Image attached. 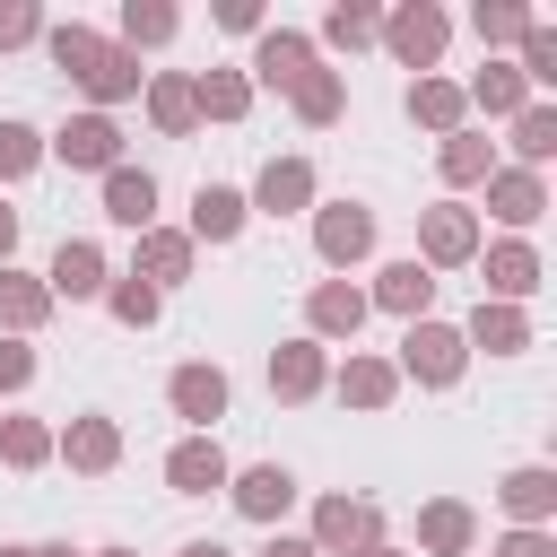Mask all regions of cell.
<instances>
[{
  "mask_svg": "<svg viewBox=\"0 0 557 557\" xmlns=\"http://www.w3.org/2000/svg\"><path fill=\"white\" fill-rule=\"evenodd\" d=\"M366 244H374V218L366 209H322V252L331 261H357Z\"/></svg>",
  "mask_w": 557,
  "mask_h": 557,
  "instance_id": "cell-9",
  "label": "cell"
},
{
  "mask_svg": "<svg viewBox=\"0 0 557 557\" xmlns=\"http://www.w3.org/2000/svg\"><path fill=\"white\" fill-rule=\"evenodd\" d=\"M157 122H165V131L191 122V87H183V78H157Z\"/></svg>",
  "mask_w": 557,
  "mask_h": 557,
  "instance_id": "cell-26",
  "label": "cell"
},
{
  "mask_svg": "<svg viewBox=\"0 0 557 557\" xmlns=\"http://www.w3.org/2000/svg\"><path fill=\"white\" fill-rule=\"evenodd\" d=\"M191 226H200V235H218V244H226V235H235V226H244V200H235V191H226V183H200V200H191Z\"/></svg>",
  "mask_w": 557,
  "mask_h": 557,
  "instance_id": "cell-11",
  "label": "cell"
},
{
  "mask_svg": "<svg viewBox=\"0 0 557 557\" xmlns=\"http://www.w3.org/2000/svg\"><path fill=\"white\" fill-rule=\"evenodd\" d=\"M104 557H113V548H104Z\"/></svg>",
  "mask_w": 557,
  "mask_h": 557,
  "instance_id": "cell-50",
  "label": "cell"
},
{
  "mask_svg": "<svg viewBox=\"0 0 557 557\" xmlns=\"http://www.w3.org/2000/svg\"><path fill=\"white\" fill-rule=\"evenodd\" d=\"M9 557H35V548H9Z\"/></svg>",
  "mask_w": 557,
  "mask_h": 557,
  "instance_id": "cell-48",
  "label": "cell"
},
{
  "mask_svg": "<svg viewBox=\"0 0 557 557\" xmlns=\"http://www.w3.org/2000/svg\"><path fill=\"white\" fill-rule=\"evenodd\" d=\"M183 557H226V548H183Z\"/></svg>",
  "mask_w": 557,
  "mask_h": 557,
  "instance_id": "cell-47",
  "label": "cell"
},
{
  "mask_svg": "<svg viewBox=\"0 0 557 557\" xmlns=\"http://www.w3.org/2000/svg\"><path fill=\"white\" fill-rule=\"evenodd\" d=\"M174 409L209 426V418L226 409V374H218V366H183V374H174Z\"/></svg>",
  "mask_w": 557,
  "mask_h": 557,
  "instance_id": "cell-4",
  "label": "cell"
},
{
  "mask_svg": "<svg viewBox=\"0 0 557 557\" xmlns=\"http://www.w3.org/2000/svg\"><path fill=\"white\" fill-rule=\"evenodd\" d=\"M366 531H374V513H366V505H348V496H331V505H322V540H331V548H348V540H366Z\"/></svg>",
  "mask_w": 557,
  "mask_h": 557,
  "instance_id": "cell-19",
  "label": "cell"
},
{
  "mask_svg": "<svg viewBox=\"0 0 557 557\" xmlns=\"http://www.w3.org/2000/svg\"><path fill=\"white\" fill-rule=\"evenodd\" d=\"M270 383H278V392H313V383H322V357H313V348H278Z\"/></svg>",
  "mask_w": 557,
  "mask_h": 557,
  "instance_id": "cell-21",
  "label": "cell"
},
{
  "mask_svg": "<svg viewBox=\"0 0 557 557\" xmlns=\"http://www.w3.org/2000/svg\"><path fill=\"white\" fill-rule=\"evenodd\" d=\"M113 148H122V131H113L104 113H78V122L61 131V157H70V165H113Z\"/></svg>",
  "mask_w": 557,
  "mask_h": 557,
  "instance_id": "cell-3",
  "label": "cell"
},
{
  "mask_svg": "<svg viewBox=\"0 0 557 557\" xmlns=\"http://www.w3.org/2000/svg\"><path fill=\"white\" fill-rule=\"evenodd\" d=\"M0 313H9V322H35V313H44V287H26V278H0Z\"/></svg>",
  "mask_w": 557,
  "mask_h": 557,
  "instance_id": "cell-31",
  "label": "cell"
},
{
  "mask_svg": "<svg viewBox=\"0 0 557 557\" xmlns=\"http://www.w3.org/2000/svg\"><path fill=\"white\" fill-rule=\"evenodd\" d=\"M505 557H548V540H540V531H513V540H505Z\"/></svg>",
  "mask_w": 557,
  "mask_h": 557,
  "instance_id": "cell-43",
  "label": "cell"
},
{
  "mask_svg": "<svg viewBox=\"0 0 557 557\" xmlns=\"http://www.w3.org/2000/svg\"><path fill=\"white\" fill-rule=\"evenodd\" d=\"M261 557H313V548H305V540H278V548H261Z\"/></svg>",
  "mask_w": 557,
  "mask_h": 557,
  "instance_id": "cell-46",
  "label": "cell"
},
{
  "mask_svg": "<svg viewBox=\"0 0 557 557\" xmlns=\"http://www.w3.org/2000/svg\"><path fill=\"white\" fill-rule=\"evenodd\" d=\"M479 35H531L522 9H479Z\"/></svg>",
  "mask_w": 557,
  "mask_h": 557,
  "instance_id": "cell-40",
  "label": "cell"
},
{
  "mask_svg": "<svg viewBox=\"0 0 557 557\" xmlns=\"http://www.w3.org/2000/svg\"><path fill=\"white\" fill-rule=\"evenodd\" d=\"M287 496H296V479H287L278 461H270V470H244V479H235V505H244L252 522H270V513H287Z\"/></svg>",
  "mask_w": 557,
  "mask_h": 557,
  "instance_id": "cell-6",
  "label": "cell"
},
{
  "mask_svg": "<svg viewBox=\"0 0 557 557\" xmlns=\"http://www.w3.org/2000/svg\"><path fill=\"white\" fill-rule=\"evenodd\" d=\"M366 557H383V548H366Z\"/></svg>",
  "mask_w": 557,
  "mask_h": 557,
  "instance_id": "cell-49",
  "label": "cell"
},
{
  "mask_svg": "<svg viewBox=\"0 0 557 557\" xmlns=\"http://www.w3.org/2000/svg\"><path fill=\"white\" fill-rule=\"evenodd\" d=\"M409 104H418V113H426V122H453V113H461V96H453V87H435V78H426V87H418V96H409Z\"/></svg>",
  "mask_w": 557,
  "mask_h": 557,
  "instance_id": "cell-34",
  "label": "cell"
},
{
  "mask_svg": "<svg viewBox=\"0 0 557 557\" xmlns=\"http://www.w3.org/2000/svg\"><path fill=\"white\" fill-rule=\"evenodd\" d=\"M70 453H78L87 470H104V461H113V426H104V418H87V426L70 435Z\"/></svg>",
  "mask_w": 557,
  "mask_h": 557,
  "instance_id": "cell-24",
  "label": "cell"
},
{
  "mask_svg": "<svg viewBox=\"0 0 557 557\" xmlns=\"http://www.w3.org/2000/svg\"><path fill=\"white\" fill-rule=\"evenodd\" d=\"M165 479H174L183 496H209V487H226V453H218V444H183V453L165 461Z\"/></svg>",
  "mask_w": 557,
  "mask_h": 557,
  "instance_id": "cell-5",
  "label": "cell"
},
{
  "mask_svg": "<svg viewBox=\"0 0 557 557\" xmlns=\"http://www.w3.org/2000/svg\"><path fill=\"white\" fill-rule=\"evenodd\" d=\"M113 313H122V322H148V313H157V287H113Z\"/></svg>",
  "mask_w": 557,
  "mask_h": 557,
  "instance_id": "cell-38",
  "label": "cell"
},
{
  "mask_svg": "<svg viewBox=\"0 0 557 557\" xmlns=\"http://www.w3.org/2000/svg\"><path fill=\"white\" fill-rule=\"evenodd\" d=\"M513 148H522V157H548V148H557V113H522Z\"/></svg>",
  "mask_w": 557,
  "mask_h": 557,
  "instance_id": "cell-27",
  "label": "cell"
},
{
  "mask_svg": "<svg viewBox=\"0 0 557 557\" xmlns=\"http://www.w3.org/2000/svg\"><path fill=\"white\" fill-rule=\"evenodd\" d=\"M35 165V131L26 122H0V174H26Z\"/></svg>",
  "mask_w": 557,
  "mask_h": 557,
  "instance_id": "cell-25",
  "label": "cell"
},
{
  "mask_svg": "<svg viewBox=\"0 0 557 557\" xmlns=\"http://www.w3.org/2000/svg\"><path fill=\"white\" fill-rule=\"evenodd\" d=\"M305 191H313V174H305V165H296V157H287V165H270V174H261V209H270V218H278V209H296V200H305Z\"/></svg>",
  "mask_w": 557,
  "mask_h": 557,
  "instance_id": "cell-15",
  "label": "cell"
},
{
  "mask_svg": "<svg viewBox=\"0 0 557 557\" xmlns=\"http://www.w3.org/2000/svg\"><path fill=\"white\" fill-rule=\"evenodd\" d=\"M392 52H400V61H435V52H444V17H435V9H400V17H392Z\"/></svg>",
  "mask_w": 557,
  "mask_h": 557,
  "instance_id": "cell-7",
  "label": "cell"
},
{
  "mask_svg": "<svg viewBox=\"0 0 557 557\" xmlns=\"http://www.w3.org/2000/svg\"><path fill=\"white\" fill-rule=\"evenodd\" d=\"M122 26H131V44H157V35H174V9H131Z\"/></svg>",
  "mask_w": 557,
  "mask_h": 557,
  "instance_id": "cell-32",
  "label": "cell"
},
{
  "mask_svg": "<svg viewBox=\"0 0 557 557\" xmlns=\"http://www.w3.org/2000/svg\"><path fill=\"white\" fill-rule=\"evenodd\" d=\"M400 348H409V374H426V383H453V374H461V339H453L444 322H409Z\"/></svg>",
  "mask_w": 557,
  "mask_h": 557,
  "instance_id": "cell-2",
  "label": "cell"
},
{
  "mask_svg": "<svg viewBox=\"0 0 557 557\" xmlns=\"http://www.w3.org/2000/svg\"><path fill=\"white\" fill-rule=\"evenodd\" d=\"M52 287H61V296H96V287H104L96 244H61V252H52Z\"/></svg>",
  "mask_w": 557,
  "mask_h": 557,
  "instance_id": "cell-10",
  "label": "cell"
},
{
  "mask_svg": "<svg viewBox=\"0 0 557 557\" xmlns=\"http://www.w3.org/2000/svg\"><path fill=\"white\" fill-rule=\"evenodd\" d=\"M479 339H487V348H522V313H505V305L487 313V305H479Z\"/></svg>",
  "mask_w": 557,
  "mask_h": 557,
  "instance_id": "cell-29",
  "label": "cell"
},
{
  "mask_svg": "<svg viewBox=\"0 0 557 557\" xmlns=\"http://www.w3.org/2000/svg\"><path fill=\"white\" fill-rule=\"evenodd\" d=\"M479 104H487V113H513V104H522V70H487V78H479Z\"/></svg>",
  "mask_w": 557,
  "mask_h": 557,
  "instance_id": "cell-23",
  "label": "cell"
},
{
  "mask_svg": "<svg viewBox=\"0 0 557 557\" xmlns=\"http://www.w3.org/2000/svg\"><path fill=\"white\" fill-rule=\"evenodd\" d=\"M426 252H435V261H461V252H470V218H461V209H435V218H426Z\"/></svg>",
  "mask_w": 557,
  "mask_h": 557,
  "instance_id": "cell-17",
  "label": "cell"
},
{
  "mask_svg": "<svg viewBox=\"0 0 557 557\" xmlns=\"http://www.w3.org/2000/svg\"><path fill=\"white\" fill-rule=\"evenodd\" d=\"M305 70H313V52H305V35H270V44H261V78H270V87H296Z\"/></svg>",
  "mask_w": 557,
  "mask_h": 557,
  "instance_id": "cell-13",
  "label": "cell"
},
{
  "mask_svg": "<svg viewBox=\"0 0 557 557\" xmlns=\"http://www.w3.org/2000/svg\"><path fill=\"white\" fill-rule=\"evenodd\" d=\"M479 165H487V148H479V139H453V148H444V174H453V183H470Z\"/></svg>",
  "mask_w": 557,
  "mask_h": 557,
  "instance_id": "cell-35",
  "label": "cell"
},
{
  "mask_svg": "<svg viewBox=\"0 0 557 557\" xmlns=\"http://www.w3.org/2000/svg\"><path fill=\"white\" fill-rule=\"evenodd\" d=\"M383 392H392L383 366H348V400H383Z\"/></svg>",
  "mask_w": 557,
  "mask_h": 557,
  "instance_id": "cell-39",
  "label": "cell"
},
{
  "mask_svg": "<svg viewBox=\"0 0 557 557\" xmlns=\"http://www.w3.org/2000/svg\"><path fill=\"white\" fill-rule=\"evenodd\" d=\"M296 104H305L313 122H331V113H339V78H322V70H305V78H296Z\"/></svg>",
  "mask_w": 557,
  "mask_h": 557,
  "instance_id": "cell-22",
  "label": "cell"
},
{
  "mask_svg": "<svg viewBox=\"0 0 557 557\" xmlns=\"http://www.w3.org/2000/svg\"><path fill=\"white\" fill-rule=\"evenodd\" d=\"M104 209H113L122 226H148V209H157V183H148V174H131V165H113V174H104Z\"/></svg>",
  "mask_w": 557,
  "mask_h": 557,
  "instance_id": "cell-8",
  "label": "cell"
},
{
  "mask_svg": "<svg viewBox=\"0 0 557 557\" xmlns=\"http://www.w3.org/2000/svg\"><path fill=\"white\" fill-rule=\"evenodd\" d=\"M183 261H191L183 235H148V270H157V278H183Z\"/></svg>",
  "mask_w": 557,
  "mask_h": 557,
  "instance_id": "cell-28",
  "label": "cell"
},
{
  "mask_svg": "<svg viewBox=\"0 0 557 557\" xmlns=\"http://www.w3.org/2000/svg\"><path fill=\"white\" fill-rule=\"evenodd\" d=\"M548 496H557V479H548V470H513V479H505V505H513L522 522H531V513H548Z\"/></svg>",
  "mask_w": 557,
  "mask_h": 557,
  "instance_id": "cell-18",
  "label": "cell"
},
{
  "mask_svg": "<svg viewBox=\"0 0 557 557\" xmlns=\"http://www.w3.org/2000/svg\"><path fill=\"white\" fill-rule=\"evenodd\" d=\"M52 52H61V70H70L87 96H131V87H139V61L113 52V44H96V35H78V26H61Z\"/></svg>",
  "mask_w": 557,
  "mask_h": 557,
  "instance_id": "cell-1",
  "label": "cell"
},
{
  "mask_svg": "<svg viewBox=\"0 0 557 557\" xmlns=\"http://www.w3.org/2000/svg\"><path fill=\"white\" fill-rule=\"evenodd\" d=\"M357 313H366L357 287H322V296H313V322H322V331H357Z\"/></svg>",
  "mask_w": 557,
  "mask_h": 557,
  "instance_id": "cell-20",
  "label": "cell"
},
{
  "mask_svg": "<svg viewBox=\"0 0 557 557\" xmlns=\"http://www.w3.org/2000/svg\"><path fill=\"white\" fill-rule=\"evenodd\" d=\"M374 296H383V305H392V313H426V296H435V278H426V270H418V261H392V270H383V287H374Z\"/></svg>",
  "mask_w": 557,
  "mask_h": 557,
  "instance_id": "cell-12",
  "label": "cell"
},
{
  "mask_svg": "<svg viewBox=\"0 0 557 557\" xmlns=\"http://www.w3.org/2000/svg\"><path fill=\"white\" fill-rule=\"evenodd\" d=\"M366 35H374L366 9H331V44H366Z\"/></svg>",
  "mask_w": 557,
  "mask_h": 557,
  "instance_id": "cell-36",
  "label": "cell"
},
{
  "mask_svg": "<svg viewBox=\"0 0 557 557\" xmlns=\"http://www.w3.org/2000/svg\"><path fill=\"white\" fill-rule=\"evenodd\" d=\"M0 444H9V461H44V426H9Z\"/></svg>",
  "mask_w": 557,
  "mask_h": 557,
  "instance_id": "cell-41",
  "label": "cell"
},
{
  "mask_svg": "<svg viewBox=\"0 0 557 557\" xmlns=\"http://www.w3.org/2000/svg\"><path fill=\"white\" fill-rule=\"evenodd\" d=\"M191 104H209V113H244V78H209Z\"/></svg>",
  "mask_w": 557,
  "mask_h": 557,
  "instance_id": "cell-33",
  "label": "cell"
},
{
  "mask_svg": "<svg viewBox=\"0 0 557 557\" xmlns=\"http://www.w3.org/2000/svg\"><path fill=\"white\" fill-rule=\"evenodd\" d=\"M9 244H17V218H9V209H0V261H9Z\"/></svg>",
  "mask_w": 557,
  "mask_h": 557,
  "instance_id": "cell-45",
  "label": "cell"
},
{
  "mask_svg": "<svg viewBox=\"0 0 557 557\" xmlns=\"http://www.w3.org/2000/svg\"><path fill=\"white\" fill-rule=\"evenodd\" d=\"M487 287H505V296L540 287V261H531V244H505V252H487Z\"/></svg>",
  "mask_w": 557,
  "mask_h": 557,
  "instance_id": "cell-14",
  "label": "cell"
},
{
  "mask_svg": "<svg viewBox=\"0 0 557 557\" xmlns=\"http://www.w3.org/2000/svg\"><path fill=\"white\" fill-rule=\"evenodd\" d=\"M35 35V9H0V44H26Z\"/></svg>",
  "mask_w": 557,
  "mask_h": 557,
  "instance_id": "cell-42",
  "label": "cell"
},
{
  "mask_svg": "<svg viewBox=\"0 0 557 557\" xmlns=\"http://www.w3.org/2000/svg\"><path fill=\"white\" fill-rule=\"evenodd\" d=\"M426 540H435V548H461V540H470V513H461V505H435V513H426Z\"/></svg>",
  "mask_w": 557,
  "mask_h": 557,
  "instance_id": "cell-30",
  "label": "cell"
},
{
  "mask_svg": "<svg viewBox=\"0 0 557 557\" xmlns=\"http://www.w3.org/2000/svg\"><path fill=\"white\" fill-rule=\"evenodd\" d=\"M496 218L531 226V218H540V183H531V174H496Z\"/></svg>",
  "mask_w": 557,
  "mask_h": 557,
  "instance_id": "cell-16",
  "label": "cell"
},
{
  "mask_svg": "<svg viewBox=\"0 0 557 557\" xmlns=\"http://www.w3.org/2000/svg\"><path fill=\"white\" fill-rule=\"evenodd\" d=\"M522 44H531V52H522V61H531V78H557V35H540V26H531Z\"/></svg>",
  "mask_w": 557,
  "mask_h": 557,
  "instance_id": "cell-37",
  "label": "cell"
},
{
  "mask_svg": "<svg viewBox=\"0 0 557 557\" xmlns=\"http://www.w3.org/2000/svg\"><path fill=\"white\" fill-rule=\"evenodd\" d=\"M0 383H26V348H0Z\"/></svg>",
  "mask_w": 557,
  "mask_h": 557,
  "instance_id": "cell-44",
  "label": "cell"
}]
</instances>
